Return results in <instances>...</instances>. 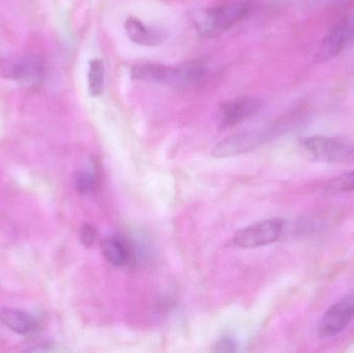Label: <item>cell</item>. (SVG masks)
I'll list each match as a JSON object with an SVG mask.
<instances>
[{
  "mask_svg": "<svg viewBox=\"0 0 354 353\" xmlns=\"http://www.w3.org/2000/svg\"><path fill=\"white\" fill-rule=\"evenodd\" d=\"M205 70L206 64L202 60H193L176 68L159 64H140L133 66L131 77L135 80L180 88L197 84L203 78Z\"/></svg>",
  "mask_w": 354,
  "mask_h": 353,
  "instance_id": "cell-1",
  "label": "cell"
},
{
  "mask_svg": "<svg viewBox=\"0 0 354 353\" xmlns=\"http://www.w3.org/2000/svg\"><path fill=\"white\" fill-rule=\"evenodd\" d=\"M249 3L225 4L201 12L196 19L198 31L204 37H214L228 30L249 15Z\"/></svg>",
  "mask_w": 354,
  "mask_h": 353,
  "instance_id": "cell-2",
  "label": "cell"
},
{
  "mask_svg": "<svg viewBox=\"0 0 354 353\" xmlns=\"http://www.w3.org/2000/svg\"><path fill=\"white\" fill-rule=\"evenodd\" d=\"M284 226L282 219L266 220L248 226L235 234V246L252 249L274 244L282 236Z\"/></svg>",
  "mask_w": 354,
  "mask_h": 353,
  "instance_id": "cell-3",
  "label": "cell"
},
{
  "mask_svg": "<svg viewBox=\"0 0 354 353\" xmlns=\"http://www.w3.org/2000/svg\"><path fill=\"white\" fill-rule=\"evenodd\" d=\"M303 147L316 161L341 163L354 159L353 146L330 137H309L303 141Z\"/></svg>",
  "mask_w": 354,
  "mask_h": 353,
  "instance_id": "cell-4",
  "label": "cell"
},
{
  "mask_svg": "<svg viewBox=\"0 0 354 353\" xmlns=\"http://www.w3.org/2000/svg\"><path fill=\"white\" fill-rule=\"evenodd\" d=\"M354 319V294L333 305L320 321L318 336L328 339L342 333Z\"/></svg>",
  "mask_w": 354,
  "mask_h": 353,
  "instance_id": "cell-5",
  "label": "cell"
},
{
  "mask_svg": "<svg viewBox=\"0 0 354 353\" xmlns=\"http://www.w3.org/2000/svg\"><path fill=\"white\" fill-rule=\"evenodd\" d=\"M354 41V12L345 17L322 41L318 51V59L328 61L337 57Z\"/></svg>",
  "mask_w": 354,
  "mask_h": 353,
  "instance_id": "cell-6",
  "label": "cell"
},
{
  "mask_svg": "<svg viewBox=\"0 0 354 353\" xmlns=\"http://www.w3.org/2000/svg\"><path fill=\"white\" fill-rule=\"evenodd\" d=\"M262 102L256 97H239L221 104L220 124L223 128H231L253 117L261 109Z\"/></svg>",
  "mask_w": 354,
  "mask_h": 353,
  "instance_id": "cell-7",
  "label": "cell"
},
{
  "mask_svg": "<svg viewBox=\"0 0 354 353\" xmlns=\"http://www.w3.org/2000/svg\"><path fill=\"white\" fill-rule=\"evenodd\" d=\"M41 62L35 56L14 61L0 58V75L8 79L22 82L35 81L41 76Z\"/></svg>",
  "mask_w": 354,
  "mask_h": 353,
  "instance_id": "cell-8",
  "label": "cell"
},
{
  "mask_svg": "<svg viewBox=\"0 0 354 353\" xmlns=\"http://www.w3.org/2000/svg\"><path fill=\"white\" fill-rule=\"evenodd\" d=\"M261 135L258 133H241L225 139L216 145L212 153L214 157H231L247 153L250 149L259 144Z\"/></svg>",
  "mask_w": 354,
  "mask_h": 353,
  "instance_id": "cell-9",
  "label": "cell"
},
{
  "mask_svg": "<svg viewBox=\"0 0 354 353\" xmlns=\"http://www.w3.org/2000/svg\"><path fill=\"white\" fill-rule=\"evenodd\" d=\"M0 321L8 329L20 335H29L39 329L37 319L28 313L14 309L0 311Z\"/></svg>",
  "mask_w": 354,
  "mask_h": 353,
  "instance_id": "cell-10",
  "label": "cell"
},
{
  "mask_svg": "<svg viewBox=\"0 0 354 353\" xmlns=\"http://www.w3.org/2000/svg\"><path fill=\"white\" fill-rule=\"evenodd\" d=\"M124 29L129 39L134 43L143 46H157L163 41L164 35L155 28L145 26L138 19H127L124 23Z\"/></svg>",
  "mask_w": 354,
  "mask_h": 353,
  "instance_id": "cell-11",
  "label": "cell"
},
{
  "mask_svg": "<svg viewBox=\"0 0 354 353\" xmlns=\"http://www.w3.org/2000/svg\"><path fill=\"white\" fill-rule=\"evenodd\" d=\"M102 251L108 263H111L114 267H126L130 263V249L122 238H115V236L106 238L102 245Z\"/></svg>",
  "mask_w": 354,
  "mask_h": 353,
  "instance_id": "cell-12",
  "label": "cell"
},
{
  "mask_svg": "<svg viewBox=\"0 0 354 353\" xmlns=\"http://www.w3.org/2000/svg\"><path fill=\"white\" fill-rule=\"evenodd\" d=\"M105 68L101 59H93L89 62L88 91L91 97H97L103 93Z\"/></svg>",
  "mask_w": 354,
  "mask_h": 353,
  "instance_id": "cell-13",
  "label": "cell"
},
{
  "mask_svg": "<svg viewBox=\"0 0 354 353\" xmlns=\"http://www.w3.org/2000/svg\"><path fill=\"white\" fill-rule=\"evenodd\" d=\"M326 191L330 194L354 191V172L343 174L339 178H334L326 187Z\"/></svg>",
  "mask_w": 354,
  "mask_h": 353,
  "instance_id": "cell-14",
  "label": "cell"
},
{
  "mask_svg": "<svg viewBox=\"0 0 354 353\" xmlns=\"http://www.w3.org/2000/svg\"><path fill=\"white\" fill-rule=\"evenodd\" d=\"M75 186L80 194H91L95 188V178L88 170H81L75 178Z\"/></svg>",
  "mask_w": 354,
  "mask_h": 353,
  "instance_id": "cell-15",
  "label": "cell"
},
{
  "mask_svg": "<svg viewBox=\"0 0 354 353\" xmlns=\"http://www.w3.org/2000/svg\"><path fill=\"white\" fill-rule=\"evenodd\" d=\"M97 238V229L89 224H85L80 229V240L84 247H91Z\"/></svg>",
  "mask_w": 354,
  "mask_h": 353,
  "instance_id": "cell-16",
  "label": "cell"
},
{
  "mask_svg": "<svg viewBox=\"0 0 354 353\" xmlns=\"http://www.w3.org/2000/svg\"><path fill=\"white\" fill-rule=\"evenodd\" d=\"M216 352H232L235 350V344L232 340L230 339H223L218 342L214 348Z\"/></svg>",
  "mask_w": 354,
  "mask_h": 353,
  "instance_id": "cell-17",
  "label": "cell"
}]
</instances>
